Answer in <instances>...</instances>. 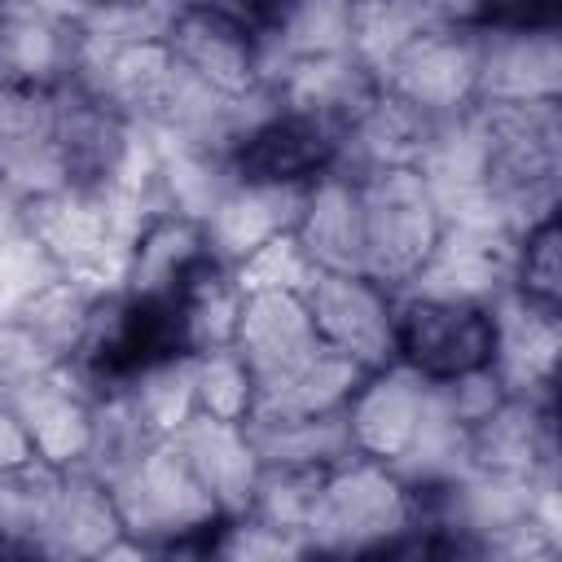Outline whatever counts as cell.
I'll use <instances>...</instances> for the list:
<instances>
[{
    "label": "cell",
    "mask_w": 562,
    "mask_h": 562,
    "mask_svg": "<svg viewBox=\"0 0 562 562\" xmlns=\"http://www.w3.org/2000/svg\"><path fill=\"white\" fill-rule=\"evenodd\" d=\"M417 522V492L382 461L347 457L321 483L303 544L334 562H360L364 553L400 540Z\"/></svg>",
    "instance_id": "6da1fadb"
},
{
    "label": "cell",
    "mask_w": 562,
    "mask_h": 562,
    "mask_svg": "<svg viewBox=\"0 0 562 562\" xmlns=\"http://www.w3.org/2000/svg\"><path fill=\"white\" fill-rule=\"evenodd\" d=\"M356 184L364 211V277L400 294L443 237L439 202L417 171H378Z\"/></svg>",
    "instance_id": "7a4b0ae2"
},
{
    "label": "cell",
    "mask_w": 562,
    "mask_h": 562,
    "mask_svg": "<svg viewBox=\"0 0 562 562\" xmlns=\"http://www.w3.org/2000/svg\"><path fill=\"white\" fill-rule=\"evenodd\" d=\"M105 487H110L123 536H132L149 549H167L176 540H189V536H198L224 518L171 439L154 443L136 465H127Z\"/></svg>",
    "instance_id": "3957f363"
},
{
    "label": "cell",
    "mask_w": 562,
    "mask_h": 562,
    "mask_svg": "<svg viewBox=\"0 0 562 562\" xmlns=\"http://www.w3.org/2000/svg\"><path fill=\"white\" fill-rule=\"evenodd\" d=\"M496 316L487 303L395 294V364L439 386L492 369Z\"/></svg>",
    "instance_id": "277c9868"
},
{
    "label": "cell",
    "mask_w": 562,
    "mask_h": 562,
    "mask_svg": "<svg viewBox=\"0 0 562 562\" xmlns=\"http://www.w3.org/2000/svg\"><path fill=\"white\" fill-rule=\"evenodd\" d=\"M378 83L430 119L465 114L479 88V35L470 26V9H443L439 22L413 35L378 70Z\"/></svg>",
    "instance_id": "5b68a950"
},
{
    "label": "cell",
    "mask_w": 562,
    "mask_h": 562,
    "mask_svg": "<svg viewBox=\"0 0 562 562\" xmlns=\"http://www.w3.org/2000/svg\"><path fill=\"white\" fill-rule=\"evenodd\" d=\"M167 48L180 70L224 97H246L263 88L259 4H180Z\"/></svg>",
    "instance_id": "8992f818"
},
{
    "label": "cell",
    "mask_w": 562,
    "mask_h": 562,
    "mask_svg": "<svg viewBox=\"0 0 562 562\" xmlns=\"http://www.w3.org/2000/svg\"><path fill=\"white\" fill-rule=\"evenodd\" d=\"M321 347L364 373L395 364V294L364 272H316L303 290Z\"/></svg>",
    "instance_id": "52a82bcc"
},
{
    "label": "cell",
    "mask_w": 562,
    "mask_h": 562,
    "mask_svg": "<svg viewBox=\"0 0 562 562\" xmlns=\"http://www.w3.org/2000/svg\"><path fill=\"white\" fill-rule=\"evenodd\" d=\"M0 184L18 202L70 189L57 149V88H0Z\"/></svg>",
    "instance_id": "ba28073f"
},
{
    "label": "cell",
    "mask_w": 562,
    "mask_h": 562,
    "mask_svg": "<svg viewBox=\"0 0 562 562\" xmlns=\"http://www.w3.org/2000/svg\"><path fill=\"white\" fill-rule=\"evenodd\" d=\"M338 167V136L290 110L268 114L233 149V180L263 189H307Z\"/></svg>",
    "instance_id": "9c48e42d"
},
{
    "label": "cell",
    "mask_w": 562,
    "mask_h": 562,
    "mask_svg": "<svg viewBox=\"0 0 562 562\" xmlns=\"http://www.w3.org/2000/svg\"><path fill=\"white\" fill-rule=\"evenodd\" d=\"M83 48L79 9L0 4V88H61Z\"/></svg>",
    "instance_id": "30bf717a"
},
{
    "label": "cell",
    "mask_w": 562,
    "mask_h": 562,
    "mask_svg": "<svg viewBox=\"0 0 562 562\" xmlns=\"http://www.w3.org/2000/svg\"><path fill=\"white\" fill-rule=\"evenodd\" d=\"M92 391L79 382L70 364L48 369L44 378L26 382L22 391L4 395V404L18 413L35 461L53 470H79L88 439H92Z\"/></svg>",
    "instance_id": "8fae6325"
},
{
    "label": "cell",
    "mask_w": 562,
    "mask_h": 562,
    "mask_svg": "<svg viewBox=\"0 0 562 562\" xmlns=\"http://www.w3.org/2000/svg\"><path fill=\"white\" fill-rule=\"evenodd\" d=\"M277 105L312 119L321 127H329L334 136H342L382 92L378 75L356 57V53H334V57H307V61H290L285 70H277V79L268 83Z\"/></svg>",
    "instance_id": "7c38bea8"
},
{
    "label": "cell",
    "mask_w": 562,
    "mask_h": 562,
    "mask_svg": "<svg viewBox=\"0 0 562 562\" xmlns=\"http://www.w3.org/2000/svg\"><path fill=\"white\" fill-rule=\"evenodd\" d=\"M426 391L430 386L422 378H413L408 369H400V364H382V369L364 373L356 395L342 408L356 457L395 465L400 452L417 435V422L426 413Z\"/></svg>",
    "instance_id": "4fadbf2b"
},
{
    "label": "cell",
    "mask_w": 562,
    "mask_h": 562,
    "mask_svg": "<svg viewBox=\"0 0 562 562\" xmlns=\"http://www.w3.org/2000/svg\"><path fill=\"white\" fill-rule=\"evenodd\" d=\"M496 316V347H492V373L509 395L522 400H544L553 395L558 378V351H562V329L553 307H536L518 294H505L492 303Z\"/></svg>",
    "instance_id": "5bb4252c"
},
{
    "label": "cell",
    "mask_w": 562,
    "mask_h": 562,
    "mask_svg": "<svg viewBox=\"0 0 562 562\" xmlns=\"http://www.w3.org/2000/svg\"><path fill=\"white\" fill-rule=\"evenodd\" d=\"M119 536H123V527H119L110 487L83 470H61L48 514L26 553H35L44 562H92Z\"/></svg>",
    "instance_id": "9a60e30c"
},
{
    "label": "cell",
    "mask_w": 562,
    "mask_h": 562,
    "mask_svg": "<svg viewBox=\"0 0 562 562\" xmlns=\"http://www.w3.org/2000/svg\"><path fill=\"white\" fill-rule=\"evenodd\" d=\"M294 241L312 272H364V211L360 184L342 171L321 176L303 189Z\"/></svg>",
    "instance_id": "2e32d148"
},
{
    "label": "cell",
    "mask_w": 562,
    "mask_h": 562,
    "mask_svg": "<svg viewBox=\"0 0 562 562\" xmlns=\"http://www.w3.org/2000/svg\"><path fill=\"white\" fill-rule=\"evenodd\" d=\"M435 123L439 119L404 105L400 97L378 92L373 105L338 136V167L334 171H342L351 180H364L378 171H417Z\"/></svg>",
    "instance_id": "e0dca14e"
},
{
    "label": "cell",
    "mask_w": 562,
    "mask_h": 562,
    "mask_svg": "<svg viewBox=\"0 0 562 562\" xmlns=\"http://www.w3.org/2000/svg\"><path fill=\"white\" fill-rule=\"evenodd\" d=\"M171 443L180 448L184 465L193 470V479L202 483V492L215 501V509L224 518H237V514L250 509L255 479H259V457H255V443H250L246 426L193 413L171 435Z\"/></svg>",
    "instance_id": "ac0fdd59"
},
{
    "label": "cell",
    "mask_w": 562,
    "mask_h": 562,
    "mask_svg": "<svg viewBox=\"0 0 562 562\" xmlns=\"http://www.w3.org/2000/svg\"><path fill=\"white\" fill-rule=\"evenodd\" d=\"M364 369L351 364L347 356L321 347L307 360L255 378V408L250 417L259 422H290V417H334L347 408V400L356 395Z\"/></svg>",
    "instance_id": "d6986e66"
},
{
    "label": "cell",
    "mask_w": 562,
    "mask_h": 562,
    "mask_svg": "<svg viewBox=\"0 0 562 562\" xmlns=\"http://www.w3.org/2000/svg\"><path fill=\"white\" fill-rule=\"evenodd\" d=\"M233 351L246 360V369L255 378L281 373V369L307 360L312 351H321V338H316L303 294H290V290L246 294L237 329H233Z\"/></svg>",
    "instance_id": "ffe728a7"
},
{
    "label": "cell",
    "mask_w": 562,
    "mask_h": 562,
    "mask_svg": "<svg viewBox=\"0 0 562 562\" xmlns=\"http://www.w3.org/2000/svg\"><path fill=\"white\" fill-rule=\"evenodd\" d=\"M303 206V189H263V184H237L215 202V211L202 220L206 246L215 259L237 268L259 246L294 233Z\"/></svg>",
    "instance_id": "44dd1931"
},
{
    "label": "cell",
    "mask_w": 562,
    "mask_h": 562,
    "mask_svg": "<svg viewBox=\"0 0 562 562\" xmlns=\"http://www.w3.org/2000/svg\"><path fill=\"white\" fill-rule=\"evenodd\" d=\"M211 255L206 233L198 220L176 215V211H158L136 241L127 246V272H123V290L136 299H154V303H171V294L184 285V277Z\"/></svg>",
    "instance_id": "7402d4cb"
},
{
    "label": "cell",
    "mask_w": 562,
    "mask_h": 562,
    "mask_svg": "<svg viewBox=\"0 0 562 562\" xmlns=\"http://www.w3.org/2000/svg\"><path fill=\"white\" fill-rule=\"evenodd\" d=\"M241 299H246V294H241L233 268H228L224 259L206 255V259L184 277V285L171 294L184 351H189V356H202V351L233 347V329H237V316H241Z\"/></svg>",
    "instance_id": "603a6c76"
},
{
    "label": "cell",
    "mask_w": 562,
    "mask_h": 562,
    "mask_svg": "<svg viewBox=\"0 0 562 562\" xmlns=\"http://www.w3.org/2000/svg\"><path fill=\"white\" fill-rule=\"evenodd\" d=\"M246 435L255 443L259 465H285V470H334L347 457H356L347 417H290V422H246Z\"/></svg>",
    "instance_id": "cb8c5ba5"
},
{
    "label": "cell",
    "mask_w": 562,
    "mask_h": 562,
    "mask_svg": "<svg viewBox=\"0 0 562 562\" xmlns=\"http://www.w3.org/2000/svg\"><path fill=\"white\" fill-rule=\"evenodd\" d=\"M92 303L97 294H88L83 285H75L70 277H53L44 290H35L9 321H18L31 338H40L57 360H75L79 342H83V329H88V316H92Z\"/></svg>",
    "instance_id": "d4e9b609"
},
{
    "label": "cell",
    "mask_w": 562,
    "mask_h": 562,
    "mask_svg": "<svg viewBox=\"0 0 562 562\" xmlns=\"http://www.w3.org/2000/svg\"><path fill=\"white\" fill-rule=\"evenodd\" d=\"M439 13L443 4H351V53L378 75Z\"/></svg>",
    "instance_id": "484cf974"
},
{
    "label": "cell",
    "mask_w": 562,
    "mask_h": 562,
    "mask_svg": "<svg viewBox=\"0 0 562 562\" xmlns=\"http://www.w3.org/2000/svg\"><path fill=\"white\" fill-rule=\"evenodd\" d=\"M255 408V373L233 347L193 356V413L246 426Z\"/></svg>",
    "instance_id": "4316f807"
},
{
    "label": "cell",
    "mask_w": 562,
    "mask_h": 562,
    "mask_svg": "<svg viewBox=\"0 0 562 562\" xmlns=\"http://www.w3.org/2000/svg\"><path fill=\"white\" fill-rule=\"evenodd\" d=\"M329 470H285V465H259V479H255V496H250V518L277 527V531H290L303 540L307 531V518L316 509V496H321V483H325Z\"/></svg>",
    "instance_id": "83f0119b"
},
{
    "label": "cell",
    "mask_w": 562,
    "mask_h": 562,
    "mask_svg": "<svg viewBox=\"0 0 562 562\" xmlns=\"http://www.w3.org/2000/svg\"><path fill=\"white\" fill-rule=\"evenodd\" d=\"M509 294L553 307L562 299V259H558V211L536 220L531 228L518 233L514 241V263H509Z\"/></svg>",
    "instance_id": "f1b7e54d"
},
{
    "label": "cell",
    "mask_w": 562,
    "mask_h": 562,
    "mask_svg": "<svg viewBox=\"0 0 562 562\" xmlns=\"http://www.w3.org/2000/svg\"><path fill=\"white\" fill-rule=\"evenodd\" d=\"M180 4H105L79 9V26L97 44H167Z\"/></svg>",
    "instance_id": "f546056e"
},
{
    "label": "cell",
    "mask_w": 562,
    "mask_h": 562,
    "mask_svg": "<svg viewBox=\"0 0 562 562\" xmlns=\"http://www.w3.org/2000/svg\"><path fill=\"white\" fill-rule=\"evenodd\" d=\"M233 277H237V285H241V294H277V290L303 294L316 272H312V263L303 259L294 233H285V237L259 246L255 255H246V259L233 268Z\"/></svg>",
    "instance_id": "4dcf8cb0"
},
{
    "label": "cell",
    "mask_w": 562,
    "mask_h": 562,
    "mask_svg": "<svg viewBox=\"0 0 562 562\" xmlns=\"http://www.w3.org/2000/svg\"><path fill=\"white\" fill-rule=\"evenodd\" d=\"M66 360H57L40 338H31L18 321H0V400L22 391L26 382L44 378L48 369H57Z\"/></svg>",
    "instance_id": "1f68e13d"
},
{
    "label": "cell",
    "mask_w": 562,
    "mask_h": 562,
    "mask_svg": "<svg viewBox=\"0 0 562 562\" xmlns=\"http://www.w3.org/2000/svg\"><path fill=\"white\" fill-rule=\"evenodd\" d=\"M26 461H35L31 439H26L22 422H18V413L0 400V470H18V465H26Z\"/></svg>",
    "instance_id": "d6a6232c"
},
{
    "label": "cell",
    "mask_w": 562,
    "mask_h": 562,
    "mask_svg": "<svg viewBox=\"0 0 562 562\" xmlns=\"http://www.w3.org/2000/svg\"><path fill=\"white\" fill-rule=\"evenodd\" d=\"M92 562H158V549H149V544H140V540H132V536H119L110 549H101Z\"/></svg>",
    "instance_id": "836d02e7"
},
{
    "label": "cell",
    "mask_w": 562,
    "mask_h": 562,
    "mask_svg": "<svg viewBox=\"0 0 562 562\" xmlns=\"http://www.w3.org/2000/svg\"><path fill=\"white\" fill-rule=\"evenodd\" d=\"M13 233H22V202L0 184V241H9Z\"/></svg>",
    "instance_id": "e575fe53"
}]
</instances>
